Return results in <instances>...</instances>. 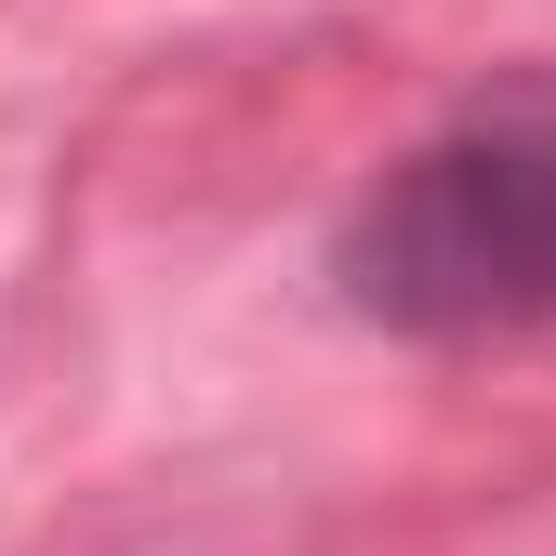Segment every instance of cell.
Returning a JSON list of instances; mask_svg holds the SVG:
<instances>
[{"label":"cell","instance_id":"6da1fadb","mask_svg":"<svg viewBox=\"0 0 556 556\" xmlns=\"http://www.w3.org/2000/svg\"><path fill=\"white\" fill-rule=\"evenodd\" d=\"M331 305L397 344H556V66L464 93L344 199Z\"/></svg>","mask_w":556,"mask_h":556}]
</instances>
